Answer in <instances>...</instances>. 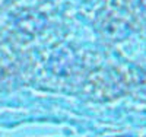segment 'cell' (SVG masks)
Wrapping results in <instances>:
<instances>
[{"mask_svg":"<svg viewBox=\"0 0 146 137\" xmlns=\"http://www.w3.org/2000/svg\"><path fill=\"white\" fill-rule=\"evenodd\" d=\"M140 3H142V7L146 10V0H140Z\"/></svg>","mask_w":146,"mask_h":137,"instance_id":"6da1fadb","label":"cell"}]
</instances>
